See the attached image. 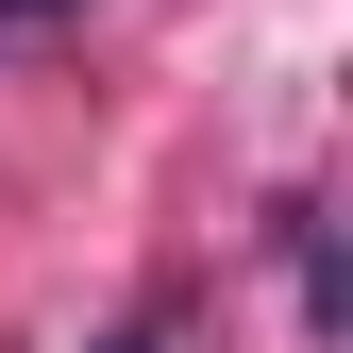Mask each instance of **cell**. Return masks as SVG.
<instances>
[{
	"mask_svg": "<svg viewBox=\"0 0 353 353\" xmlns=\"http://www.w3.org/2000/svg\"><path fill=\"white\" fill-rule=\"evenodd\" d=\"M17 17H68V0H0V34H17Z\"/></svg>",
	"mask_w": 353,
	"mask_h": 353,
	"instance_id": "1",
	"label": "cell"
},
{
	"mask_svg": "<svg viewBox=\"0 0 353 353\" xmlns=\"http://www.w3.org/2000/svg\"><path fill=\"white\" fill-rule=\"evenodd\" d=\"M118 353H168V336H152V320H135V336H118Z\"/></svg>",
	"mask_w": 353,
	"mask_h": 353,
	"instance_id": "2",
	"label": "cell"
}]
</instances>
